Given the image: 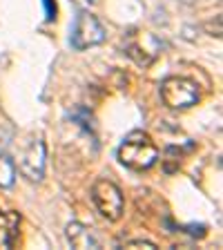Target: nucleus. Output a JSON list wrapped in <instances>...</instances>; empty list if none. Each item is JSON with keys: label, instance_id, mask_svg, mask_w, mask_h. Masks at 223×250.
<instances>
[{"label": "nucleus", "instance_id": "3", "mask_svg": "<svg viewBox=\"0 0 223 250\" xmlns=\"http://www.w3.org/2000/svg\"><path fill=\"white\" fill-rule=\"evenodd\" d=\"M92 201L101 217L107 221H119L125 212V197L121 192V188L109 179H99L92 188Z\"/></svg>", "mask_w": 223, "mask_h": 250}, {"label": "nucleus", "instance_id": "2", "mask_svg": "<svg viewBox=\"0 0 223 250\" xmlns=\"http://www.w3.org/2000/svg\"><path fill=\"white\" fill-rule=\"evenodd\" d=\"M161 101L170 109H187L199 103V85L187 76H167L159 87Z\"/></svg>", "mask_w": 223, "mask_h": 250}, {"label": "nucleus", "instance_id": "4", "mask_svg": "<svg viewBox=\"0 0 223 250\" xmlns=\"http://www.w3.org/2000/svg\"><path fill=\"white\" fill-rule=\"evenodd\" d=\"M107 31L101 25V21L89 11H81L74 21L72 27V36H69V42H72L74 49L83 52V49H89V47H96L105 41Z\"/></svg>", "mask_w": 223, "mask_h": 250}, {"label": "nucleus", "instance_id": "1", "mask_svg": "<svg viewBox=\"0 0 223 250\" xmlns=\"http://www.w3.org/2000/svg\"><path fill=\"white\" fill-rule=\"evenodd\" d=\"M119 161L125 167L136 172L150 170L154 167V163L159 161V147L156 143L150 139V134L141 130H134L125 136V141L119 147Z\"/></svg>", "mask_w": 223, "mask_h": 250}, {"label": "nucleus", "instance_id": "13", "mask_svg": "<svg viewBox=\"0 0 223 250\" xmlns=\"http://www.w3.org/2000/svg\"><path fill=\"white\" fill-rule=\"evenodd\" d=\"M87 2H94V0H87Z\"/></svg>", "mask_w": 223, "mask_h": 250}, {"label": "nucleus", "instance_id": "7", "mask_svg": "<svg viewBox=\"0 0 223 250\" xmlns=\"http://www.w3.org/2000/svg\"><path fill=\"white\" fill-rule=\"evenodd\" d=\"M67 241L72 244V248L78 250H96L101 248V239L96 237L89 226L85 224H78V221H72L67 226Z\"/></svg>", "mask_w": 223, "mask_h": 250}, {"label": "nucleus", "instance_id": "6", "mask_svg": "<svg viewBox=\"0 0 223 250\" xmlns=\"http://www.w3.org/2000/svg\"><path fill=\"white\" fill-rule=\"evenodd\" d=\"M125 52L127 56L134 58L139 65H150L156 61L159 52H161V42L154 34H132L127 45H125Z\"/></svg>", "mask_w": 223, "mask_h": 250}, {"label": "nucleus", "instance_id": "10", "mask_svg": "<svg viewBox=\"0 0 223 250\" xmlns=\"http://www.w3.org/2000/svg\"><path fill=\"white\" fill-rule=\"evenodd\" d=\"M179 167H181V152H179V147H167L165 159H163V170H165L167 174H172V172H177Z\"/></svg>", "mask_w": 223, "mask_h": 250}, {"label": "nucleus", "instance_id": "11", "mask_svg": "<svg viewBox=\"0 0 223 250\" xmlns=\"http://www.w3.org/2000/svg\"><path fill=\"white\" fill-rule=\"evenodd\" d=\"M125 248H147V250H154L156 244L145 241V239H134V241H127V244H125Z\"/></svg>", "mask_w": 223, "mask_h": 250}, {"label": "nucleus", "instance_id": "9", "mask_svg": "<svg viewBox=\"0 0 223 250\" xmlns=\"http://www.w3.org/2000/svg\"><path fill=\"white\" fill-rule=\"evenodd\" d=\"M16 181V166L7 154H0V188H11Z\"/></svg>", "mask_w": 223, "mask_h": 250}, {"label": "nucleus", "instance_id": "5", "mask_svg": "<svg viewBox=\"0 0 223 250\" xmlns=\"http://www.w3.org/2000/svg\"><path fill=\"white\" fill-rule=\"evenodd\" d=\"M45 163H47V146L42 139H31V143L25 147L18 161V170L22 177L29 181H41L45 177Z\"/></svg>", "mask_w": 223, "mask_h": 250}, {"label": "nucleus", "instance_id": "12", "mask_svg": "<svg viewBox=\"0 0 223 250\" xmlns=\"http://www.w3.org/2000/svg\"><path fill=\"white\" fill-rule=\"evenodd\" d=\"M42 5H45V18L47 21H54V18H56V5H54V0H42Z\"/></svg>", "mask_w": 223, "mask_h": 250}, {"label": "nucleus", "instance_id": "8", "mask_svg": "<svg viewBox=\"0 0 223 250\" xmlns=\"http://www.w3.org/2000/svg\"><path fill=\"white\" fill-rule=\"evenodd\" d=\"M18 228H20V214L9 210L0 214V248H11L18 239Z\"/></svg>", "mask_w": 223, "mask_h": 250}]
</instances>
